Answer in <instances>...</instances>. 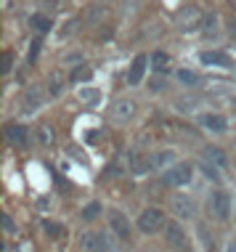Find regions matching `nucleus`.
<instances>
[{"mask_svg":"<svg viewBox=\"0 0 236 252\" xmlns=\"http://www.w3.org/2000/svg\"><path fill=\"white\" fill-rule=\"evenodd\" d=\"M106 218H109V226L119 239H127V236H130V220H127V215H122L119 210H109Z\"/></svg>","mask_w":236,"mask_h":252,"instance_id":"7","label":"nucleus"},{"mask_svg":"<svg viewBox=\"0 0 236 252\" xmlns=\"http://www.w3.org/2000/svg\"><path fill=\"white\" fill-rule=\"evenodd\" d=\"M215 30H218V16H215V13H205V22H202V32H205V37H210Z\"/></svg>","mask_w":236,"mask_h":252,"instance_id":"18","label":"nucleus"},{"mask_svg":"<svg viewBox=\"0 0 236 252\" xmlns=\"http://www.w3.org/2000/svg\"><path fill=\"white\" fill-rule=\"evenodd\" d=\"M228 32H231V35L236 37V16L231 19V22H228Z\"/></svg>","mask_w":236,"mask_h":252,"instance_id":"30","label":"nucleus"},{"mask_svg":"<svg viewBox=\"0 0 236 252\" xmlns=\"http://www.w3.org/2000/svg\"><path fill=\"white\" fill-rule=\"evenodd\" d=\"M199 61H202V64H207V66H223V69L231 66V59H228L223 51H202Z\"/></svg>","mask_w":236,"mask_h":252,"instance_id":"12","label":"nucleus"},{"mask_svg":"<svg viewBox=\"0 0 236 252\" xmlns=\"http://www.w3.org/2000/svg\"><path fill=\"white\" fill-rule=\"evenodd\" d=\"M37 138H40V144H45V146H48L51 141H53V135H51V127H48V125H43V127L37 130Z\"/></svg>","mask_w":236,"mask_h":252,"instance_id":"24","label":"nucleus"},{"mask_svg":"<svg viewBox=\"0 0 236 252\" xmlns=\"http://www.w3.org/2000/svg\"><path fill=\"white\" fill-rule=\"evenodd\" d=\"M194 178V167L188 165V162H178V165H173L170 170L165 173V183L167 186H188Z\"/></svg>","mask_w":236,"mask_h":252,"instance_id":"3","label":"nucleus"},{"mask_svg":"<svg viewBox=\"0 0 236 252\" xmlns=\"http://www.w3.org/2000/svg\"><path fill=\"white\" fill-rule=\"evenodd\" d=\"M40 104H43V88H27L22 96V112H35V109H40Z\"/></svg>","mask_w":236,"mask_h":252,"instance_id":"11","label":"nucleus"},{"mask_svg":"<svg viewBox=\"0 0 236 252\" xmlns=\"http://www.w3.org/2000/svg\"><path fill=\"white\" fill-rule=\"evenodd\" d=\"M43 226H45V231H48V234H51V236H59V234H61V228H59V226H56V223H51V220H45V223H43Z\"/></svg>","mask_w":236,"mask_h":252,"instance_id":"27","label":"nucleus"},{"mask_svg":"<svg viewBox=\"0 0 236 252\" xmlns=\"http://www.w3.org/2000/svg\"><path fill=\"white\" fill-rule=\"evenodd\" d=\"M170 204L180 218H194L197 215V202H194L191 196H186V194H175L170 199Z\"/></svg>","mask_w":236,"mask_h":252,"instance_id":"9","label":"nucleus"},{"mask_svg":"<svg viewBox=\"0 0 236 252\" xmlns=\"http://www.w3.org/2000/svg\"><path fill=\"white\" fill-rule=\"evenodd\" d=\"M151 66H154L159 74H165L167 69H170V56H167V53H162V51L151 53Z\"/></svg>","mask_w":236,"mask_h":252,"instance_id":"16","label":"nucleus"},{"mask_svg":"<svg viewBox=\"0 0 236 252\" xmlns=\"http://www.w3.org/2000/svg\"><path fill=\"white\" fill-rule=\"evenodd\" d=\"M5 138L11 141V144H27V127L24 125H8L5 127Z\"/></svg>","mask_w":236,"mask_h":252,"instance_id":"15","label":"nucleus"},{"mask_svg":"<svg viewBox=\"0 0 236 252\" xmlns=\"http://www.w3.org/2000/svg\"><path fill=\"white\" fill-rule=\"evenodd\" d=\"M165 239L167 244H170L173 250H178V252H186L188 247H191V242H188V234L183 231V226H178V223H167L165 226Z\"/></svg>","mask_w":236,"mask_h":252,"instance_id":"4","label":"nucleus"},{"mask_svg":"<svg viewBox=\"0 0 236 252\" xmlns=\"http://www.w3.org/2000/svg\"><path fill=\"white\" fill-rule=\"evenodd\" d=\"M207 207H210L212 218L228 220V215H231V196L226 191H220V189H215V191H210V196H207Z\"/></svg>","mask_w":236,"mask_h":252,"instance_id":"1","label":"nucleus"},{"mask_svg":"<svg viewBox=\"0 0 236 252\" xmlns=\"http://www.w3.org/2000/svg\"><path fill=\"white\" fill-rule=\"evenodd\" d=\"M202 22H205V13L199 11V5H186V8L178 13V24L183 27V30H197Z\"/></svg>","mask_w":236,"mask_h":252,"instance_id":"5","label":"nucleus"},{"mask_svg":"<svg viewBox=\"0 0 236 252\" xmlns=\"http://www.w3.org/2000/svg\"><path fill=\"white\" fill-rule=\"evenodd\" d=\"M146 66H149V59H146L144 53L133 59L130 72H127V85H141V80H144V74H146Z\"/></svg>","mask_w":236,"mask_h":252,"instance_id":"10","label":"nucleus"},{"mask_svg":"<svg viewBox=\"0 0 236 252\" xmlns=\"http://www.w3.org/2000/svg\"><path fill=\"white\" fill-rule=\"evenodd\" d=\"M98 215H101V202H90V204L83 210V218H85V220H96Z\"/></svg>","mask_w":236,"mask_h":252,"instance_id":"21","label":"nucleus"},{"mask_svg":"<svg viewBox=\"0 0 236 252\" xmlns=\"http://www.w3.org/2000/svg\"><path fill=\"white\" fill-rule=\"evenodd\" d=\"M83 250L85 252H104L106 250V242L101 234H85L83 236Z\"/></svg>","mask_w":236,"mask_h":252,"instance_id":"14","label":"nucleus"},{"mask_svg":"<svg viewBox=\"0 0 236 252\" xmlns=\"http://www.w3.org/2000/svg\"><path fill=\"white\" fill-rule=\"evenodd\" d=\"M32 27H35L37 32H48L51 27H53V22L48 16H32Z\"/></svg>","mask_w":236,"mask_h":252,"instance_id":"22","label":"nucleus"},{"mask_svg":"<svg viewBox=\"0 0 236 252\" xmlns=\"http://www.w3.org/2000/svg\"><path fill=\"white\" fill-rule=\"evenodd\" d=\"M202 157H205L207 162H212L215 167H226L228 165V154L220 146H212V144L205 146V149H202Z\"/></svg>","mask_w":236,"mask_h":252,"instance_id":"13","label":"nucleus"},{"mask_svg":"<svg viewBox=\"0 0 236 252\" xmlns=\"http://www.w3.org/2000/svg\"><path fill=\"white\" fill-rule=\"evenodd\" d=\"M90 77H93V69L88 64H80L77 69H72V74H69V80H75V83H88Z\"/></svg>","mask_w":236,"mask_h":252,"instance_id":"17","label":"nucleus"},{"mask_svg":"<svg viewBox=\"0 0 236 252\" xmlns=\"http://www.w3.org/2000/svg\"><path fill=\"white\" fill-rule=\"evenodd\" d=\"M51 93H53V96H59V93H61V83H59V74H53V77H51Z\"/></svg>","mask_w":236,"mask_h":252,"instance_id":"26","label":"nucleus"},{"mask_svg":"<svg viewBox=\"0 0 236 252\" xmlns=\"http://www.w3.org/2000/svg\"><path fill=\"white\" fill-rule=\"evenodd\" d=\"M133 114H136V101L133 98H117L112 106V120L114 122H127L133 120Z\"/></svg>","mask_w":236,"mask_h":252,"instance_id":"6","label":"nucleus"},{"mask_svg":"<svg viewBox=\"0 0 236 252\" xmlns=\"http://www.w3.org/2000/svg\"><path fill=\"white\" fill-rule=\"evenodd\" d=\"M178 80H180L183 85H197V83H199V74L191 72V69H178Z\"/></svg>","mask_w":236,"mask_h":252,"instance_id":"20","label":"nucleus"},{"mask_svg":"<svg viewBox=\"0 0 236 252\" xmlns=\"http://www.w3.org/2000/svg\"><path fill=\"white\" fill-rule=\"evenodd\" d=\"M226 252H236V242H231V244H228V247H226Z\"/></svg>","mask_w":236,"mask_h":252,"instance_id":"31","label":"nucleus"},{"mask_svg":"<svg viewBox=\"0 0 236 252\" xmlns=\"http://www.w3.org/2000/svg\"><path fill=\"white\" fill-rule=\"evenodd\" d=\"M167 226V220H165V213L157 207H149V210H144L138 218V228L144 231V234H157V231H162Z\"/></svg>","mask_w":236,"mask_h":252,"instance_id":"2","label":"nucleus"},{"mask_svg":"<svg viewBox=\"0 0 236 252\" xmlns=\"http://www.w3.org/2000/svg\"><path fill=\"white\" fill-rule=\"evenodd\" d=\"M11 66H13V53H3V74H8L11 72Z\"/></svg>","mask_w":236,"mask_h":252,"instance_id":"25","label":"nucleus"},{"mask_svg":"<svg viewBox=\"0 0 236 252\" xmlns=\"http://www.w3.org/2000/svg\"><path fill=\"white\" fill-rule=\"evenodd\" d=\"M80 98H83L85 104H98L101 91H96V88H83V91H80Z\"/></svg>","mask_w":236,"mask_h":252,"instance_id":"19","label":"nucleus"},{"mask_svg":"<svg viewBox=\"0 0 236 252\" xmlns=\"http://www.w3.org/2000/svg\"><path fill=\"white\" fill-rule=\"evenodd\" d=\"M173 159H175V154H173V152H162V154L154 157V165L162 167V165H167V162H173Z\"/></svg>","mask_w":236,"mask_h":252,"instance_id":"23","label":"nucleus"},{"mask_svg":"<svg viewBox=\"0 0 236 252\" xmlns=\"http://www.w3.org/2000/svg\"><path fill=\"white\" fill-rule=\"evenodd\" d=\"M37 51H40V40H35V43H32V51H30V61H35V59H37Z\"/></svg>","mask_w":236,"mask_h":252,"instance_id":"29","label":"nucleus"},{"mask_svg":"<svg viewBox=\"0 0 236 252\" xmlns=\"http://www.w3.org/2000/svg\"><path fill=\"white\" fill-rule=\"evenodd\" d=\"M199 125L205 127V130H210V133H226L228 120L223 117V114H218V112H207V114L199 117Z\"/></svg>","mask_w":236,"mask_h":252,"instance_id":"8","label":"nucleus"},{"mask_svg":"<svg viewBox=\"0 0 236 252\" xmlns=\"http://www.w3.org/2000/svg\"><path fill=\"white\" fill-rule=\"evenodd\" d=\"M3 226H5V231H8V234H13V231H16V226H13V218H11V215H3Z\"/></svg>","mask_w":236,"mask_h":252,"instance_id":"28","label":"nucleus"}]
</instances>
